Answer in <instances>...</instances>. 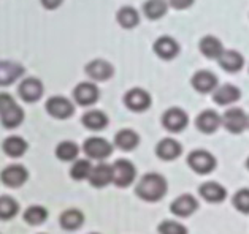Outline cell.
<instances>
[{
	"mask_svg": "<svg viewBox=\"0 0 249 234\" xmlns=\"http://www.w3.org/2000/svg\"><path fill=\"white\" fill-rule=\"evenodd\" d=\"M100 97L99 89L94 82H80L73 91V98L78 105L81 106H90L94 105Z\"/></svg>",
	"mask_w": 249,
	"mask_h": 234,
	"instance_id": "cell-13",
	"label": "cell"
},
{
	"mask_svg": "<svg viewBox=\"0 0 249 234\" xmlns=\"http://www.w3.org/2000/svg\"><path fill=\"white\" fill-rule=\"evenodd\" d=\"M92 234H97V233H92Z\"/></svg>",
	"mask_w": 249,
	"mask_h": 234,
	"instance_id": "cell-40",
	"label": "cell"
},
{
	"mask_svg": "<svg viewBox=\"0 0 249 234\" xmlns=\"http://www.w3.org/2000/svg\"><path fill=\"white\" fill-rule=\"evenodd\" d=\"M167 181L159 172H148L140 179L135 187V195L143 201L157 203L167 195Z\"/></svg>",
	"mask_w": 249,
	"mask_h": 234,
	"instance_id": "cell-1",
	"label": "cell"
},
{
	"mask_svg": "<svg viewBox=\"0 0 249 234\" xmlns=\"http://www.w3.org/2000/svg\"><path fill=\"white\" fill-rule=\"evenodd\" d=\"M0 177H2V182L5 185H8L11 188H18L27 181L29 172L21 165H11L8 168H5L2 174H0Z\"/></svg>",
	"mask_w": 249,
	"mask_h": 234,
	"instance_id": "cell-17",
	"label": "cell"
},
{
	"mask_svg": "<svg viewBox=\"0 0 249 234\" xmlns=\"http://www.w3.org/2000/svg\"><path fill=\"white\" fill-rule=\"evenodd\" d=\"M78 154H80V147L76 146L73 141H62L56 147V155L59 160L62 161H71L78 157Z\"/></svg>",
	"mask_w": 249,
	"mask_h": 234,
	"instance_id": "cell-31",
	"label": "cell"
},
{
	"mask_svg": "<svg viewBox=\"0 0 249 234\" xmlns=\"http://www.w3.org/2000/svg\"><path fill=\"white\" fill-rule=\"evenodd\" d=\"M124 105L133 112H144L151 106V95L144 89H130L124 95Z\"/></svg>",
	"mask_w": 249,
	"mask_h": 234,
	"instance_id": "cell-8",
	"label": "cell"
},
{
	"mask_svg": "<svg viewBox=\"0 0 249 234\" xmlns=\"http://www.w3.org/2000/svg\"><path fill=\"white\" fill-rule=\"evenodd\" d=\"M198 47H200V52H202L206 59H216V61L222 56V52L226 51L221 43V40L213 37V35H206V37L200 40Z\"/></svg>",
	"mask_w": 249,
	"mask_h": 234,
	"instance_id": "cell-24",
	"label": "cell"
},
{
	"mask_svg": "<svg viewBox=\"0 0 249 234\" xmlns=\"http://www.w3.org/2000/svg\"><path fill=\"white\" fill-rule=\"evenodd\" d=\"M113 168V184L119 188L129 187L137 177V170L130 160L121 158L111 165Z\"/></svg>",
	"mask_w": 249,
	"mask_h": 234,
	"instance_id": "cell-4",
	"label": "cell"
},
{
	"mask_svg": "<svg viewBox=\"0 0 249 234\" xmlns=\"http://www.w3.org/2000/svg\"><path fill=\"white\" fill-rule=\"evenodd\" d=\"M83 223H84V215L78 209H69V211H65L60 215V226L64 230L75 231L78 228H81Z\"/></svg>",
	"mask_w": 249,
	"mask_h": 234,
	"instance_id": "cell-29",
	"label": "cell"
},
{
	"mask_svg": "<svg viewBox=\"0 0 249 234\" xmlns=\"http://www.w3.org/2000/svg\"><path fill=\"white\" fill-rule=\"evenodd\" d=\"M187 165H189V168L194 172L206 176V174H210L216 170V158L211 152L197 149V151H192L189 154Z\"/></svg>",
	"mask_w": 249,
	"mask_h": 234,
	"instance_id": "cell-3",
	"label": "cell"
},
{
	"mask_svg": "<svg viewBox=\"0 0 249 234\" xmlns=\"http://www.w3.org/2000/svg\"><path fill=\"white\" fill-rule=\"evenodd\" d=\"M197 209H198V201L192 195H181L170 204V212L181 218L191 217L194 212H197Z\"/></svg>",
	"mask_w": 249,
	"mask_h": 234,
	"instance_id": "cell-11",
	"label": "cell"
},
{
	"mask_svg": "<svg viewBox=\"0 0 249 234\" xmlns=\"http://www.w3.org/2000/svg\"><path fill=\"white\" fill-rule=\"evenodd\" d=\"M3 151L13 158L22 157L27 151V142L19 136H10L3 141Z\"/></svg>",
	"mask_w": 249,
	"mask_h": 234,
	"instance_id": "cell-30",
	"label": "cell"
},
{
	"mask_svg": "<svg viewBox=\"0 0 249 234\" xmlns=\"http://www.w3.org/2000/svg\"><path fill=\"white\" fill-rule=\"evenodd\" d=\"M86 75L94 81H108L114 73V68L110 62L103 61V59H95V61H90L86 68Z\"/></svg>",
	"mask_w": 249,
	"mask_h": 234,
	"instance_id": "cell-14",
	"label": "cell"
},
{
	"mask_svg": "<svg viewBox=\"0 0 249 234\" xmlns=\"http://www.w3.org/2000/svg\"><path fill=\"white\" fill-rule=\"evenodd\" d=\"M18 92H19V97L27 101V103H34L41 98L43 95V82L37 78H26L22 79L19 87H18Z\"/></svg>",
	"mask_w": 249,
	"mask_h": 234,
	"instance_id": "cell-10",
	"label": "cell"
},
{
	"mask_svg": "<svg viewBox=\"0 0 249 234\" xmlns=\"http://www.w3.org/2000/svg\"><path fill=\"white\" fill-rule=\"evenodd\" d=\"M181 154H183V146L173 138H165L156 146V155L163 161H172L178 158Z\"/></svg>",
	"mask_w": 249,
	"mask_h": 234,
	"instance_id": "cell-18",
	"label": "cell"
},
{
	"mask_svg": "<svg viewBox=\"0 0 249 234\" xmlns=\"http://www.w3.org/2000/svg\"><path fill=\"white\" fill-rule=\"evenodd\" d=\"M240 97H241L240 89L233 86V84H222V86H217L216 91L213 92V100L219 106L232 105L235 101H238Z\"/></svg>",
	"mask_w": 249,
	"mask_h": 234,
	"instance_id": "cell-19",
	"label": "cell"
},
{
	"mask_svg": "<svg viewBox=\"0 0 249 234\" xmlns=\"http://www.w3.org/2000/svg\"><path fill=\"white\" fill-rule=\"evenodd\" d=\"M83 151L89 158H92V160H105L111 155L113 146H111V142H108L107 140H103V138L94 136V138H89V140L84 141Z\"/></svg>",
	"mask_w": 249,
	"mask_h": 234,
	"instance_id": "cell-7",
	"label": "cell"
},
{
	"mask_svg": "<svg viewBox=\"0 0 249 234\" xmlns=\"http://www.w3.org/2000/svg\"><path fill=\"white\" fill-rule=\"evenodd\" d=\"M233 207L241 214H249V188H241L238 190L232 198Z\"/></svg>",
	"mask_w": 249,
	"mask_h": 234,
	"instance_id": "cell-35",
	"label": "cell"
},
{
	"mask_svg": "<svg viewBox=\"0 0 249 234\" xmlns=\"http://www.w3.org/2000/svg\"><path fill=\"white\" fill-rule=\"evenodd\" d=\"M48 218V211L41 206H32L24 212V220L29 225H41Z\"/></svg>",
	"mask_w": 249,
	"mask_h": 234,
	"instance_id": "cell-32",
	"label": "cell"
},
{
	"mask_svg": "<svg viewBox=\"0 0 249 234\" xmlns=\"http://www.w3.org/2000/svg\"><path fill=\"white\" fill-rule=\"evenodd\" d=\"M24 75V67L15 62H0V86H10Z\"/></svg>",
	"mask_w": 249,
	"mask_h": 234,
	"instance_id": "cell-25",
	"label": "cell"
},
{
	"mask_svg": "<svg viewBox=\"0 0 249 234\" xmlns=\"http://www.w3.org/2000/svg\"><path fill=\"white\" fill-rule=\"evenodd\" d=\"M191 84L198 94L214 92L217 87V76L210 70H198L194 73Z\"/></svg>",
	"mask_w": 249,
	"mask_h": 234,
	"instance_id": "cell-12",
	"label": "cell"
},
{
	"mask_svg": "<svg viewBox=\"0 0 249 234\" xmlns=\"http://www.w3.org/2000/svg\"><path fill=\"white\" fill-rule=\"evenodd\" d=\"M198 193L205 201L213 203V204L222 203L227 198V190L224 188L219 182H214V181H208L200 185Z\"/></svg>",
	"mask_w": 249,
	"mask_h": 234,
	"instance_id": "cell-20",
	"label": "cell"
},
{
	"mask_svg": "<svg viewBox=\"0 0 249 234\" xmlns=\"http://www.w3.org/2000/svg\"><path fill=\"white\" fill-rule=\"evenodd\" d=\"M116 21L121 27L124 29H133L138 26L140 22V15L133 7H123L118 10L116 13Z\"/></svg>",
	"mask_w": 249,
	"mask_h": 234,
	"instance_id": "cell-28",
	"label": "cell"
},
{
	"mask_svg": "<svg viewBox=\"0 0 249 234\" xmlns=\"http://www.w3.org/2000/svg\"><path fill=\"white\" fill-rule=\"evenodd\" d=\"M90 171H92V165L89 160H76L70 170V176L75 181H83V179H89Z\"/></svg>",
	"mask_w": 249,
	"mask_h": 234,
	"instance_id": "cell-33",
	"label": "cell"
},
{
	"mask_svg": "<svg viewBox=\"0 0 249 234\" xmlns=\"http://www.w3.org/2000/svg\"><path fill=\"white\" fill-rule=\"evenodd\" d=\"M0 119L5 128H15L24 121V111L10 94H0Z\"/></svg>",
	"mask_w": 249,
	"mask_h": 234,
	"instance_id": "cell-2",
	"label": "cell"
},
{
	"mask_svg": "<svg viewBox=\"0 0 249 234\" xmlns=\"http://www.w3.org/2000/svg\"><path fill=\"white\" fill-rule=\"evenodd\" d=\"M196 125L202 133L211 135V133H214V131H217V128L222 125V116H219V114L213 109H206L197 116Z\"/></svg>",
	"mask_w": 249,
	"mask_h": 234,
	"instance_id": "cell-16",
	"label": "cell"
},
{
	"mask_svg": "<svg viewBox=\"0 0 249 234\" xmlns=\"http://www.w3.org/2000/svg\"><path fill=\"white\" fill-rule=\"evenodd\" d=\"M159 234H187V228L176 220H163L157 226Z\"/></svg>",
	"mask_w": 249,
	"mask_h": 234,
	"instance_id": "cell-36",
	"label": "cell"
},
{
	"mask_svg": "<svg viewBox=\"0 0 249 234\" xmlns=\"http://www.w3.org/2000/svg\"><path fill=\"white\" fill-rule=\"evenodd\" d=\"M222 125L227 131L233 135L243 133L246 128H249V116L240 108H230V109L224 112Z\"/></svg>",
	"mask_w": 249,
	"mask_h": 234,
	"instance_id": "cell-5",
	"label": "cell"
},
{
	"mask_svg": "<svg viewBox=\"0 0 249 234\" xmlns=\"http://www.w3.org/2000/svg\"><path fill=\"white\" fill-rule=\"evenodd\" d=\"M19 211V206L18 203L10 196H2L0 198V218L2 220H8L11 217H15Z\"/></svg>",
	"mask_w": 249,
	"mask_h": 234,
	"instance_id": "cell-34",
	"label": "cell"
},
{
	"mask_svg": "<svg viewBox=\"0 0 249 234\" xmlns=\"http://www.w3.org/2000/svg\"><path fill=\"white\" fill-rule=\"evenodd\" d=\"M168 5L165 0H146L143 5V15L151 21H157L167 15Z\"/></svg>",
	"mask_w": 249,
	"mask_h": 234,
	"instance_id": "cell-27",
	"label": "cell"
},
{
	"mask_svg": "<svg viewBox=\"0 0 249 234\" xmlns=\"http://www.w3.org/2000/svg\"><path fill=\"white\" fill-rule=\"evenodd\" d=\"M40 2L46 10H56V8L60 7V5H62L64 0H40Z\"/></svg>",
	"mask_w": 249,
	"mask_h": 234,
	"instance_id": "cell-38",
	"label": "cell"
},
{
	"mask_svg": "<svg viewBox=\"0 0 249 234\" xmlns=\"http://www.w3.org/2000/svg\"><path fill=\"white\" fill-rule=\"evenodd\" d=\"M187 124H189V117L181 108H168L162 116L163 128L168 130L170 133H179L187 127Z\"/></svg>",
	"mask_w": 249,
	"mask_h": 234,
	"instance_id": "cell-6",
	"label": "cell"
},
{
	"mask_svg": "<svg viewBox=\"0 0 249 234\" xmlns=\"http://www.w3.org/2000/svg\"><path fill=\"white\" fill-rule=\"evenodd\" d=\"M140 144V136L137 131H133L130 128H124V130H119L116 136H114V146L121 151L124 152H129L137 149Z\"/></svg>",
	"mask_w": 249,
	"mask_h": 234,
	"instance_id": "cell-23",
	"label": "cell"
},
{
	"mask_svg": "<svg viewBox=\"0 0 249 234\" xmlns=\"http://www.w3.org/2000/svg\"><path fill=\"white\" fill-rule=\"evenodd\" d=\"M246 168L249 170V157H248V160H246Z\"/></svg>",
	"mask_w": 249,
	"mask_h": 234,
	"instance_id": "cell-39",
	"label": "cell"
},
{
	"mask_svg": "<svg viewBox=\"0 0 249 234\" xmlns=\"http://www.w3.org/2000/svg\"><path fill=\"white\" fill-rule=\"evenodd\" d=\"M217 62H219L224 71H227V73H236L245 65V59H243V56L238 51L229 49L222 52V56L217 59Z\"/></svg>",
	"mask_w": 249,
	"mask_h": 234,
	"instance_id": "cell-22",
	"label": "cell"
},
{
	"mask_svg": "<svg viewBox=\"0 0 249 234\" xmlns=\"http://www.w3.org/2000/svg\"><path fill=\"white\" fill-rule=\"evenodd\" d=\"M89 182L95 188H103L108 184L113 182V168L111 165L99 163L97 166H92V171L89 174Z\"/></svg>",
	"mask_w": 249,
	"mask_h": 234,
	"instance_id": "cell-21",
	"label": "cell"
},
{
	"mask_svg": "<svg viewBox=\"0 0 249 234\" xmlns=\"http://www.w3.org/2000/svg\"><path fill=\"white\" fill-rule=\"evenodd\" d=\"M153 49L156 56L162 61H172L179 54V45L172 37H159L154 41Z\"/></svg>",
	"mask_w": 249,
	"mask_h": 234,
	"instance_id": "cell-15",
	"label": "cell"
},
{
	"mask_svg": "<svg viewBox=\"0 0 249 234\" xmlns=\"http://www.w3.org/2000/svg\"><path fill=\"white\" fill-rule=\"evenodd\" d=\"M83 125L86 127L88 130H92V131H100V130H105L107 125H108V117L105 112L102 111H88L86 114L83 116L81 119Z\"/></svg>",
	"mask_w": 249,
	"mask_h": 234,
	"instance_id": "cell-26",
	"label": "cell"
},
{
	"mask_svg": "<svg viewBox=\"0 0 249 234\" xmlns=\"http://www.w3.org/2000/svg\"><path fill=\"white\" fill-rule=\"evenodd\" d=\"M46 111L50 116L56 119H69L73 116L75 106L69 98L57 95V97H51L46 101Z\"/></svg>",
	"mask_w": 249,
	"mask_h": 234,
	"instance_id": "cell-9",
	"label": "cell"
},
{
	"mask_svg": "<svg viewBox=\"0 0 249 234\" xmlns=\"http://www.w3.org/2000/svg\"><path fill=\"white\" fill-rule=\"evenodd\" d=\"M168 7H172L175 10H186L192 7V3L196 2V0H165Z\"/></svg>",
	"mask_w": 249,
	"mask_h": 234,
	"instance_id": "cell-37",
	"label": "cell"
}]
</instances>
